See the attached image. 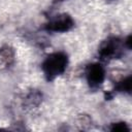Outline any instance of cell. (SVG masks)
<instances>
[{
  "mask_svg": "<svg viewBox=\"0 0 132 132\" xmlns=\"http://www.w3.org/2000/svg\"><path fill=\"white\" fill-rule=\"evenodd\" d=\"M68 58L66 54L58 52L48 55L42 63V70L45 77L48 80L54 79L55 77L61 75L67 67Z\"/></svg>",
  "mask_w": 132,
  "mask_h": 132,
  "instance_id": "6da1fadb",
  "label": "cell"
},
{
  "mask_svg": "<svg viewBox=\"0 0 132 132\" xmlns=\"http://www.w3.org/2000/svg\"><path fill=\"white\" fill-rule=\"evenodd\" d=\"M73 19L69 14L63 13L50 21V23L46 25V29L52 32H67L73 27Z\"/></svg>",
  "mask_w": 132,
  "mask_h": 132,
  "instance_id": "7a4b0ae2",
  "label": "cell"
},
{
  "mask_svg": "<svg viewBox=\"0 0 132 132\" xmlns=\"http://www.w3.org/2000/svg\"><path fill=\"white\" fill-rule=\"evenodd\" d=\"M86 76L89 85L93 88L100 86L105 77V70L99 63H93L88 66L86 71Z\"/></svg>",
  "mask_w": 132,
  "mask_h": 132,
  "instance_id": "3957f363",
  "label": "cell"
},
{
  "mask_svg": "<svg viewBox=\"0 0 132 132\" xmlns=\"http://www.w3.org/2000/svg\"><path fill=\"white\" fill-rule=\"evenodd\" d=\"M120 42L117 38H108L99 47V55L102 59H112L119 55Z\"/></svg>",
  "mask_w": 132,
  "mask_h": 132,
  "instance_id": "277c9868",
  "label": "cell"
},
{
  "mask_svg": "<svg viewBox=\"0 0 132 132\" xmlns=\"http://www.w3.org/2000/svg\"><path fill=\"white\" fill-rule=\"evenodd\" d=\"M14 61V51L12 47L5 45L0 48V68H9Z\"/></svg>",
  "mask_w": 132,
  "mask_h": 132,
  "instance_id": "5b68a950",
  "label": "cell"
},
{
  "mask_svg": "<svg viewBox=\"0 0 132 132\" xmlns=\"http://www.w3.org/2000/svg\"><path fill=\"white\" fill-rule=\"evenodd\" d=\"M40 100H41V95H40V93L34 91V92H31V93L27 96V98L25 99V102H26V104L29 105L30 107H33V106H37V105L39 104Z\"/></svg>",
  "mask_w": 132,
  "mask_h": 132,
  "instance_id": "8992f818",
  "label": "cell"
},
{
  "mask_svg": "<svg viewBox=\"0 0 132 132\" xmlns=\"http://www.w3.org/2000/svg\"><path fill=\"white\" fill-rule=\"evenodd\" d=\"M118 90L120 92H124V93H130L131 92V76H128L126 78H124L123 80H121L118 84Z\"/></svg>",
  "mask_w": 132,
  "mask_h": 132,
  "instance_id": "52a82bcc",
  "label": "cell"
},
{
  "mask_svg": "<svg viewBox=\"0 0 132 132\" xmlns=\"http://www.w3.org/2000/svg\"><path fill=\"white\" fill-rule=\"evenodd\" d=\"M110 130L112 131H129V127L127 126L126 123H114L111 125L110 127Z\"/></svg>",
  "mask_w": 132,
  "mask_h": 132,
  "instance_id": "ba28073f",
  "label": "cell"
}]
</instances>
